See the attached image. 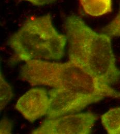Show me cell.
<instances>
[{
  "label": "cell",
  "instance_id": "1",
  "mask_svg": "<svg viewBox=\"0 0 120 134\" xmlns=\"http://www.w3.org/2000/svg\"><path fill=\"white\" fill-rule=\"evenodd\" d=\"M69 60L85 69L103 84L112 86L120 81L109 35L97 33L79 16L72 15L64 22Z\"/></svg>",
  "mask_w": 120,
  "mask_h": 134
},
{
  "label": "cell",
  "instance_id": "2",
  "mask_svg": "<svg viewBox=\"0 0 120 134\" xmlns=\"http://www.w3.org/2000/svg\"><path fill=\"white\" fill-rule=\"evenodd\" d=\"M20 79L32 86H46L54 89L120 99V92L103 84L75 63H53L43 60L25 62Z\"/></svg>",
  "mask_w": 120,
  "mask_h": 134
},
{
  "label": "cell",
  "instance_id": "3",
  "mask_svg": "<svg viewBox=\"0 0 120 134\" xmlns=\"http://www.w3.org/2000/svg\"><path fill=\"white\" fill-rule=\"evenodd\" d=\"M67 43L66 35L57 31L49 14L28 19L8 41L15 60L25 62L60 60L65 54Z\"/></svg>",
  "mask_w": 120,
  "mask_h": 134
},
{
  "label": "cell",
  "instance_id": "4",
  "mask_svg": "<svg viewBox=\"0 0 120 134\" xmlns=\"http://www.w3.org/2000/svg\"><path fill=\"white\" fill-rule=\"evenodd\" d=\"M93 113H74L47 119L32 132L33 134H89L98 120Z\"/></svg>",
  "mask_w": 120,
  "mask_h": 134
},
{
  "label": "cell",
  "instance_id": "5",
  "mask_svg": "<svg viewBox=\"0 0 120 134\" xmlns=\"http://www.w3.org/2000/svg\"><path fill=\"white\" fill-rule=\"evenodd\" d=\"M50 105L47 119L78 113L88 105L103 100L100 95L85 94L73 91L52 88L49 92Z\"/></svg>",
  "mask_w": 120,
  "mask_h": 134
},
{
  "label": "cell",
  "instance_id": "6",
  "mask_svg": "<svg viewBox=\"0 0 120 134\" xmlns=\"http://www.w3.org/2000/svg\"><path fill=\"white\" fill-rule=\"evenodd\" d=\"M50 100L47 90L43 88H32L18 100L16 109L28 121L33 122L47 115Z\"/></svg>",
  "mask_w": 120,
  "mask_h": 134
},
{
  "label": "cell",
  "instance_id": "7",
  "mask_svg": "<svg viewBox=\"0 0 120 134\" xmlns=\"http://www.w3.org/2000/svg\"><path fill=\"white\" fill-rule=\"evenodd\" d=\"M86 14L92 17H100L111 12L112 0H79Z\"/></svg>",
  "mask_w": 120,
  "mask_h": 134
},
{
  "label": "cell",
  "instance_id": "8",
  "mask_svg": "<svg viewBox=\"0 0 120 134\" xmlns=\"http://www.w3.org/2000/svg\"><path fill=\"white\" fill-rule=\"evenodd\" d=\"M103 126L109 134H120V107L110 109L101 117Z\"/></svg>",
  "mask_w": 120,
  "mask_h": 134
},
{
  "label": "cell",
  "instance_id": "9",
  "mask_svg": "<svg viewBox=\"0 0 120 134\" xmlns=\"http://www.w3.org/2000/svg\"><path fill=\"white\" fill-rule=\"evenodd\" d=\"M13 97L12 87L4 79L1 71L0 75V108L2 111Z\"/></svg>",
  "mask_w": 120,
  "mask_h": 134
},
{
  "label": "cell",
  "instance_id": "10",
  "mask_svg": "<svg viewBox=\"0 0 120 134\" xmlns=\"http://www.w3.org/2000/svg\"><path fill=\"white\" fill-rule=\"evenodd\" d=\"M101 33L111 37H120V2L118 13L114 18L101 30Z\"/></svg>",
  "mask_w": 120,
  "mask_h": 134
},
{
  "label": "cell",
  "instance_id": "11",
  "mask_svg": "<svg viewBox=\"0 0 120 134\" xmlns=\"http://www.w3.org/2000/svg\"><path fill=\"white\" fill-rule=\"evenodd\" d=\"M13 124L6 118H3L0 122V134H9L12 133Z\"/></svg>",
  "mask_w": 120,
  "mask_h": 134
},
{
  "label": "cell",
  "instance_id": "12",
  "mask_svg": "<svg viewBox=\"0 0 120 134\" xmlns=\"http://www.w3.org/2000/svg\"><path fill=\"white\" fill-rule=\"evenodd\" d=\"M28 2L35 6H44L52 4L56 2L57 0H22Z\"/></svg>",
  "mask_w": 120,
  "mask_h": 134
}]
</instances>
